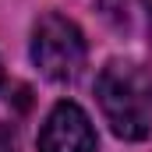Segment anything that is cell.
I'll return each mask as SVG.
<instances>
[{
  "instance_id": "obj_6",
  "label": "cell",
  "mask_w": 152,
  "mask_h": 152,
  "mask_svg": "<svg viewBox=\"0 0 152 152\" xmlns=\"http://www.w3.org/2000/svg\"><path fill=\"white\" fill-rule=\"evenodd\" d=\"M0 78H4V67H0Z\"/></svg>"
},
{
  "instance_id": "obj_2",
  "label": "cell",
  "mask_w": 152,
  "mask_h": 152,
  "mask_svg": "<svg viewBox=\"0 0 152 152\" xmlns=\"http://www.w3.org/2000/svg\"><path fill=\"white\" fill-rule=\"evenodd\" d=\"M32 60L50 81H71L85 67V39L64 14H42L32 28Z\"/></svg>"
},
{
  "instance_id": "obj_3",
  "label": "cell",
  "mask_w": 152,
  "mask_h": 152,
  "mask_svg": "<svg viewBox=\"0 0 152 152\" xmlns=\"http://www.w3.org/2000/svg\"><path fill=\"white\" fill-rule=\"evenodd\" d=\"M39 152H96V131L88 113L71 99H60L42 120Z\"/></svg>"
},
{
  "instance_id": "obj_5",
  "label": "cell",
  "mask_w": 152,
  "mask_h": 152,
  "mask_svg": "<svg viewBox=\"0 0 152 152\" xmlns=\"http://www.w3.org/2000/svg\"><path fill=\"white\" fill-rule=\"evenodd\" d=\"M0 152H14V145H0Z\"/></svg>"
},
{
  "instance_id": "obj_4",
  "label": "cell",
  "mask_w": 152,
  "mask_h": 152,
  "mask_svg": "<svg viewBox=\"0 0 152 152\" xmlns=\"http://www.w3.org/2000/svg\"><path fill=\"white\" fill-rule=\"evenodd\" d=\"M99 7L120 36L152 39V0H99Z\"/></svg>"
},
{
  "instance_id": "obj_1",
  "label": "cell",
  "mask_w": 152,
  "mask_h": 152,
  "mask_svg": "<svg viewBox=\"0 0 152 152\" xmlns=\"http://www.w3.org/2000/svg\"><path fill=\"white\" fill-rule=\"evenodd\" d=\"M96 96L117 138L142 142L152 134V71L134 60H110L96 78Z\"/></svg>"
}]
</instances>
